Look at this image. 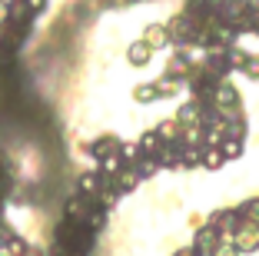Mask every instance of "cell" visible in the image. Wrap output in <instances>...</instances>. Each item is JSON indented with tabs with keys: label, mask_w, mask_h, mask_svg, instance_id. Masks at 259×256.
Returning <instances> with one entry per match:
<instances>
[{
	"label": "cell",
	"mask_w": 259,
	"mask_h": 256,
	"mask_svg": "<svg viewBox=\"0 0 259 256\" xmlns=\"http://www.w3.org/2000/svg\"><path fill=\"white\" fill-rule=\"evenodd\" d=\"M50 236H54V243L63 246L67 253H90L93 243H97V233H90L83 223H73V220H60Z\"/></svg>",
	"instance_id": "obj_1"
},
{
	"label": "cell",
	"mask_w": 259,
	"mask_h": 256,
	"mask_svg": "<svg viewBox=\"0 0 259 256\" xmlns=\"http://www.w3.org/2000/svg\"><path fill=\"white\" fill-rule=\"evenodd\" d=\"M163 27H166V37H169V44H176L180 50H183V47H190V44H196L199 23H196V20H190V17H186L183 10H180V14H173L166 23H163Z\"/></svg>",
	"instance_id": "obj_2"
},
{
	"label": "cell",
	"mask_w": 259,
	"mask_h": 256,
	"mask_svg": "<svg viewBox=\"0 0 259 256\" xmlns=\"http://www.w3.org/2000/svg\"><path fill=\"white\" fill-rule=\"evenodd\" d=\"M206 223H209L216 233L223 236V243H229L233 236H236V230L243 226V220H239V210H236V206H223V210L209 213V220H206Z\"/></svg>",
	"instance_id": "obj_3"
},
{
	"label": "cell",
	"mask_w": 259,
	"mask_h": 256,
	"mask_svg": "<svg viewBox=\"0 0 259 256\" xmlns=\"http://www.w3.org/2000/svg\"><path fill=\"white\" fill-rule=\"evenodd\" d=\"M216 17H220V23H226L229 30H249V17H252V10H249V4H220L216 7Z\"/></svg>",
	"instance_id": "obj_4"
},
{
	"label": "cell",
	"mask_w": 259,
	"mask_h": 256,
	"mask_svg": "<svg viewBox=\"0 0 259 256\" xmlns=\"http://www.w3.org/2000/svg\"><path fill=\"white\" fill-rule=\"evenodd\" d=\"M93 206H97V200H90V196H83V193H73V196L63 200V220H73V223L87 226V216H90Z\"/></svg>",
	"instance_id": "obj_5"
},
{
	"label": "cell",
	"mask_w": 259,
	"mask_h": 256,
	"mask_svg": "<svg viewBox=\"0 0 259 256\" xmlns=\"http://www.w3.org/2000/svg\"><path fill=\"white\" fill-rule=\"evenodd\" d=\"M206 106H209V103H199V100L193 97L190 103H183L180 110H176L173 120L180 123V127L186 130V133H190V130H199V127H203V110H206Z\"/></svg>",
	"instance_id": "obj_6"
},
{
	"label": "cell",
	"mask_w": 259,
	"mask_h": 256,
	"mask_svg": "<svg viewBox=\"0 0 259 256\" xmlns=\"http://www.w3.org/2000/svg\"><path fill=\"white\" fill-rule=\"evenodd\" d=\"M220 243H223V236L216 233V230H213L209 223L199 226L196 233H193V249H196L199 256H213L216 249H220Z\"/></svg>",
	"instance_id": "obj_7"
},
{
	"label": "cell",
	"mask_w": 259,
	"mask_h": 256,
	"mask_svg": "<svg viewBox=\"0 0 259 256\" xmlns=\"http://www.w3.org/2000/svg\"><path fill=\"white\" fill-rule=\"evenodd\" d=\"M203 70H206V74H209V80L223 83V80H226V74H229V70H233V67H229V60H226V50H206Z\"/></svg>",
	"instance_id": "obj_8"
},
{
	"label": "cell",
	"mask_w": 259,
	"mask_h": 256,
	"mask_svg": "<svg viewBox=\"0 0 259 256\" xmlns=\"http://www.w3.org/2000/svg\"><path fill=\"white\" fill-rule=\"evenodd\" d=\"M233 246L239 249V256H246V253H256L259 249V226H249V223H243L236 230V236H233Z\"/></svg>",
	"instance_id": "obj_9"
},
{
	"label": "cell",
	"mask_w": 259,
	"mask_h": 256,
	"mask_svg": "<svg viewBox=\"0 0 259 256\" xmlns=\"http://www.w3.org/2000/svg\"><path fill=\"white\" fill-rule=\"evenodd\" d=\"M113 153H120V140H116L113 133H103V136H97L90 143V157L93 160H107V157H113Z\"/></svg>",
	"instance_id": "obj_10"
},
{
	"label": "cell",
	"mask_w": 259,
	"mask_h": 256,
	"mask_svg": "<svg viewBox=\"0 0 259 256\" xmlns=\"http://www.w3.org/2000/svg\"><path fill=\"white\" fill-rule=\"evenodd\" d=\"M137 183H140V173L133 170V166H123L120 173H116L113 180H110V187H113L116 193L123 196V193H133V190H137Z\"/></svg>",
	"instance_id": "obj_11"
},
{
	"label": "cell",
	"mask_w": 259,
	"mask_h": 256,
	"mask_svg": "<svg viewBox=\"0 0 259 256\" xmlns=\"http://www.w3.org/2000/svg\"><path fill=\"white\" fill-rule=\"evenodd\" d=\"M143 44L150 47V50H163V47L169 44L166 27H163V23H146L143 27Z\"/></svg>",
	"instance_id": "obj_12"
},
{
	"label": "cell",
	"mask_w": 259,
	"mask_h": 256,
	"mask_svg": "<svg viewBox=\"0 0 259 256\" xmlns=\"http://www.w3.org/2000/svg\"><path fill=\"white\" fill-rule=\"evenodd\" d=\"M190 70H193V60L186 57L183 50H180V53H173V57H169L166 77H176V80H186V74H190Z\"/></svg>",
	"instance_id": "obj_13"
},
{
	"label": "cell",
	"mask_w": 259,
	"mask_h": 256,
	"mask_svg": "<svg viewBox=\"0 0 259 256\" xmlns=\"http://www.w3.org/2000/svg\"><path fill=\"white\" fill-rule=\"evenodd\" d=\"M137 143H140V150H143V157H160V150L166 147V143H163V136L156 133V130H146Z\"/></svg>",
	"instance_id": "obj_14"
},
{
	"label": "cell",
	"mask_w": 259,
	"mask_h": 256,
	"mask_svg": "<svg viewBox=\"0 0 259 256\" xmlns=\"http://www.w3.org/2000/svg\"><path fill=\"white\" fill-rule=\"evenodd\" d=\"M150 57H153V50L143 44V40H137V44H130V47H126V60H130V67H146V63H150Z\"/></svg>",
	"instance_id": "obj_15"
},
{
	"label": "cell",
	"mask_w": 259,
	"mask_h": 256,
	"mask_svg": "<svg viewBox=\"0 0 259 256\" xmlns=\"http://www.w3.org/2000/svg\"><path fill=\"white\" fill-rule=\"evenodd\" d=\"M156 133L163 136V143H186V130L180 127L176 120H166V123H160V127H156Z\"/></svg>",
	"instance_id": "obj_16"
},
{
	"label": "cell",
	"mask_w": 259,
	"mask_h": 256,
	"mask_svg": "<svg viewBox=\"0 0 259 256\" xmlns=\"http://www.w3.org/2000/svg\"><path fill=\"white\" fill-rule=\"evenodd\" d=\"M236 210H239V220H243V223L259 226V196H249V200H243Z\"/></svg>",
	"instance_id": "obj_17"
},
{
	"label": "cell",
	"mask_w": 259,
	"mask_h": 256,
	"mask_svg": "<svg viewBox=\"0 0 259 256\" xmlns=\"http://www.w3.org/2000/svg\"><path fill=\"white\" fill-rule=\"evenodd\" d=\"M153 87H156V97H176V93H180V87H186V83L176 80V77H160Z\"/></svg>",
	"instance_id": "obj_18"
},
{
	"label": "cell",
	"mask_w": 259,
	"mask_h": 256,
	"mask_svg": "<svg viewBox=\"0 0 259 256\" xmlns=\"http://www.w3.org/2000/svg\"><path fill=\"white\" fill-rule=\"evenodd\" d=\"M220 153H223V160H239V157H243V140L226 136V140L220 143Z\"/></svg>",
	"instance_id": "obj_19"
},
{
	"label": "cell",
	"mask_w": 259,
	"mask_h": 256,
	"mask_svg": "<svg viewBox=\"0 0 259 256\" xmlns=\"http://www.w3.org/2000/svg\"><path fill=\"white\" fill-rule=\"evenodd\" d=\"M123 166H126V163H123V157H120V153H113V157L100 160V166H97V170H100V173H103V176H110V180H113V176L120 173Z\"/></svg>",
	"instance_id": "obj_20"
},
{
	"label": "cell",
	"mask_w": 259,
	"mask_h": 256,
	"mask_svg": "<svg viewBox=\"0 0 259 256\" xmlns=\"http://www.w3.org/2000/svg\"><path fill=\"white\" fill-rule=\"evenodd\" d=\"M120 157L126 166H137L140 160H143V150H140V143L133 140V143H120Z\"/></svg>",
	"instance_id": "obj_21"
},
{
	"label": "cell",
	"mask_w": 259,
	"mask_h": 256,
	"mask_svg": "<svg viewBox=\"0 0 259 256\" xmlns=\"http://www.w3.org/2000/svg\"><path fill=\"white\" fill-rule=\"evenodd\" d=\"M103 226H107V210L97 203V206L90 210V216H87V230H90V233H100Z\"/></svg>",
	"instance_id": "obj_22"
},
{
	"label": "cell",
	"mask_w": 259,
	"mask_h": 256,
	"mask_svg": "<svg viewBox=\"0 0 259 256\" xmlns=\"http://www.w3.org/2000/svg\"><path fill=\"white\" fill-rule=\"evenodd\" d=\"M223 163H226V160H223L220 147H203V163L199 166H206V170H220Z\"/></svg>",
	"instance_id": "obj_23"
},
{
	"label": "cell",
	"mask_w": 259,
	"mask_h": 256,
	"mask_svg": "<svg viewBox=\"0 0 259 256\" xmlns=\"http://www.w3.org/2000/svg\"><path fill=\"white\" fill-rule=\"evenodd\" d=\"M133 100L137 103H153V100H160V97H156V87L153 83H137L133 87Z\"/></svg>",
	"instance_id": "obj_24"
},
{
	"label": "cell",
	"mask_w": 259,
	"mask_h": 256,
	"mask_svg": "<svg viewBox=\"0 0 259 256\" xmlns=\"http://www.w3.org/2000/svg\"><path fill=\"white\" fill-rule=\"evenodd\" d=\"M226 60H229V67H233V70H243V63L249 60V53L236 44V47H229V50H226Z\"/></svg>",
	"instance_id": "obj_25"
},
{
	"label": "cell",
	"mask_w": 259,
	"mask_h": 256,
	"mask_svg": "<svg viewBox=\"0 0 259 256\" xmlns=\"http://www.w3.org/2000/svg\"><path fill=\"white\" fill-rule=\"evenodd\" d=\"M199 163H203V147L186 143L183 147V166H199Z\"/></svg>",
	"instance_id": "obj_26"
},
{
	"label": "cell",
	"mask_w": 259,
	"mask_h": 256,
	"mask_svg": "<svg viewBox=\"0 0 259 256\" xmlns=\"http://www.w3.org/2000/svg\"><path fill=\"white\" fill-rule=\"evenodd\" d=\"M133 170L140 173V180H143V176H153L156 170H160V160H156V157H143L137 166H133Z\"/></svg>",
	"instance_id": "obj_27"
},
{
	"label": "cell",
	"mask_w": 259,
	"mask_h": 256,
	"mask_svg": "<svg viewBox=\"0 0 259 256\" xmlns=\"http://www.w3.org/2000/svg\"><path fill=\"white\" fill-rule=\"evenodd\" d=\"M97 203L103 206V210H110V206H116V203H120V193H116V190L110 187V190H103V193L97 196Z\"/></svg>",
	"instance_id": "obj_28"
},
{
	"label": "cell",
	"mask_w": 259,
	"mask_h": 256,
	"mask_svg": "<svg viewBox=\"0 0 259 256\" xmlns=\"http://www.w3.org/2000/svg\"><path fill=\"white\" fill-rule=\"evenodd\" d=\"M243 74L249 80H259V53H249V60L243 63Z\"/></svg>",
	"instance_id": "obj_29"
},
{
	"label": "cell",
	"mask_w": 259,
	"mask_h": 256,
	"mask_svg": "<svg viewBox=\"0 0 259 256\" xmlns=\"http://www.w3.org/2000/svg\"><path fill=\"white\" fill-rule=\"evenodd\" d=\"M23 7H27V14H30V20L37 14H44V7H47V0H23Z\"/></svg>",
	"instance_id": "obj_30"
},
{
	"label": "cell",
	"mask_w": 259,
	"mask_h": 256,
	"mask_svg": "<svg viewBox=\"0 0 259 256\" xmlns=\"http://www.w3.org/2000/svg\"><path fill=\"white\" fill-rule=\"evenodd\" d=\"M213 256H239V249L233 246V243H220V249H216Z\"/></svg>",
	"instance_id": "obj_31"
},
{
	"label": "cell",
	"mask_w": 259,
	"mask_h": 256,
	"mask_svg": "<svg viewBox=\"0 0 259 256\" xmlns=\"http://www.w3.org/2000/svg\"><path fill=\"white\" fill-rule=\"evenodd\" d=\"M4 23H10V4L7 0H0V27H4Z\"/></svg>",
	"instance_id": "obj_32"
},
{
	"label": "cell",
	"mask_w": 259,
	"mask_h": 256,
	"mask_svg": "<svg viewBox=\"0 0 259 256\" xmlns=\"http://www.w3.org/2000/svg\"><path fill=\"white\" fill-rule=\"evenodd\" d=\"M103 4H107V7H126V4H140V0H103Z\"/></svg>",
	"instance_id": "obj_33"
},
{
	"label": "cell",
	"mask_w": 259,
	"mask_h": 256,
	"mask_svg": "<svg viewBox=\"0 0 259 256\" xmlns=\"http://www.w3.org/2000/svg\"><path fill=\"white\" fill-rule=\"evenodd\" d=\"M190 223H193V230H199V226H206V216H199V213H193V216H190Z\"/></svg>",
	"instance_id": "obj_34"
},
{
	"label": "cell",
	"mask_w": 259,
	"mask_h": 256,
	"mask_svg": "<svg viewBox=\"0 0 259 256\" xmlns=\"http://www.w3.org/2000/svg\"><path fill=\"white\" fill-rule=\"evenodd\" d=\"M173 256H199V253H196V249H193V246H183V249H176Z\"/></svg>",
	"instance_id": "obj_35"
},
{
	"label": "cell",
	"mask_w": 259,
	"mask_h": 256,
	"mask_svg": "<svg viewBox=\"0 0 259 256\" xmlns=\"http://www.w3.org/2000/svg\"><path fill=\"white\" fill-rule=\"evenodd\" d=\"M67 256H90V253H67Z\"/></svg>",
	"instance_id": "obj_36"
},
{
	"label": "cell",
	"mask_w": 259,
	"mask_h": 256,
	"mask_svg": "<svg viewBox=\"0 0 259 256\" xmlns=\"http://www.w3.org/2000/svg\"><path fill=\"white\" fill-rule=\"evenodd\" d=\"M226 4H243V0H226Z\"/></svg>",
	"instance_id": "obj_37"
}]
</instances>
